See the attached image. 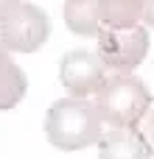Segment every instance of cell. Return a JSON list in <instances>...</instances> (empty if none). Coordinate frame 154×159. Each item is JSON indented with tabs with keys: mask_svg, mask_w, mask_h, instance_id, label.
<instances>
[{
	"mask_svg": "<svg viewBox=\"0 0 154 159\" xmlns=\"http://www.w3.org/2000/svg\"><path fill=\"white\" fill-rule=\"evenodd\" d=\"M137 126H140L137 131L143 134V140H146V145H149V151L154 154V106L149 109V112H146V115H143V120H140Z\"/></svg>",
	"mask_w": 154,
	"mask_h": 159,
	"instance_id": "10",
	"label": "cell"
},
{
	"mask_svg": "<svg viewBox=\"0 0 154 159\" xmlns=\"http://www.w3.org/2000/svg\"><path fill=\"white\" fill-rule=\"evenodd\" d=\"M59 81L70 92V98H87V95H95L101 89V84L107 81V73H104L101 59L93 50L76 48V50H67L62 56Z\"/></svg>",
	"mask_w": 154,
	"mask_h": 159,
	"instance_id": "5",
	"label": "cell"
},
{
	"mask_svg": "<svg viewBox=\"0 0 154 159\" xmlns=\"http://www.w3.org/2000/svg\"><path fill=\"white\" fill-rule=\"evenodd\" d=\"M98 59L104 67L115 70V73H132L146 56H149V28L143 25H132V28H101L98 31Z\"/></svg>",
	"mask_w": 154,
	"mask_h": 159,
	"instance_id": "4",
	"label": "cell"
},
{
	"mask_svg": "<svg viewBox=\"0 0 154 159\" xmlns=\"http://www.w3.org/2000/svg\"><path fill=\"white\" fill-rule=\"evenodd\" d=\"M104 134L95 103L87 98H59L45 115V137L59 151H84Z\"/></svg>",
	"mask_w": 154,
	"mask_h": 159,
	"instance_id": "1",
	"label": "cell"
},
{
	"mask_svg": "<svg viewBox=\"0 0 154 159\" xmlns=\"http://www.w3.org/2000/svg\"><path fill=\"white\" fill-rule=\"evenodd\" d=\"M17 3H20V0H0V20H3V17H6V14H8Z\"/></svg>",
	"mask_w": 154,
	"mask_h": 159,
	"instance_id": "12",
	"label": "cell"
},
{
	"mask_svg": "<svg viewBox=\"0 0 154 159\" xmlns=\"http://www.w3.org/2000/svg\"><path fill=\"white\" fill-rule=\"evenodd\" d=\"M98 159H152V151L137 129H112L98 140Z\"/></svg>",
	"mask_w": 154,
	"mask_h": 159,
	"instance_id": "6",
	"label": "cell"
},
{
	"mask_svg": "<svg viewBox=\"0 0 154 159\" xmlns=\"http://www.w3.org/2000/svg\"><path fill=\"white\" fill-rule=\"evenodd\" d=\"M28 92V78L22 67L11 59V53L0 45V112L14 109Z\"/></svg>",
	"mask_w": 154,
	"mask_h": 159,
	"instance_id": "7",
	"label": "cell"
},
{
	"mask_svg": "<svg viewBox=\"0 0 154 159\" xmlns=\"http://www.w3.org/2000/svg\"><path fill=\"white\" fill-rule=\"evenodd\" d=\"M143 17V0H98V20L101 28L118 31L132 28Z\"/></svg>",
	"mask_w": 154,
	"mask_h": 159,
	"instance_id": "8",
	"label": "cell"
},
{
	"mask_svg": "<svg viewBox=\"0 0 154 159\" xmlns=\"http://www.w3.org/2000/svg\"><path fill=\"white\" fill-rule=\"evenodd\" d=\"M95 95V112L101 123L112 129H137V123L154 103L149 87L132 73L109 75Z\"/></svg>",
	"mask_w": 154,
	"mask_h": 159,
	"instance_id": "2",
	"label": "cell"
},
{
	"mask_svg": "<svg viewBox=\"0 0 154 159\" xmlns=\"http://www.w3.org/2000/svg\"><path fill=\"white\" fill-rule=\"evenodd\" d=\"M149 28H154V0H143V17H140Z\"/></svg>",
	"mask_w": 154,
	"mask_h": 159,
	"instance_id": "11",
	"label": "cell"
},
{
	"mask_svg": "<svg viewBox=\"0 0 154 159\" xmlns=\"http://www.w3.org/2000/svg\"><path fill=\"white\" fill-rule=\"evenodd\" d=\"M65 25L79 36H98V0H67L65 3Z\"/></svg>",
	"mask_w": 154,
	"mask_h": 159,
	"instance_id": "9",
	"label": "cell"
},
{
	"mask_svg": "<svg viewBox=\"0 0 154 159\" xmlns=\"http://www.w3.org/2000/svg\"><path fill=\"white\" fill-rule=\"evenodd\" d=\"M51 36V17L36 3H17L0 20V45L8 53H34Z\"/></svg>",
	"mask_w": 154,
	"mask_h": 159,
	"instance_id": "3",
	"label": "cell"
}]
</instances>
